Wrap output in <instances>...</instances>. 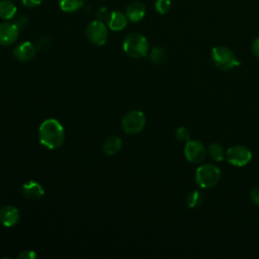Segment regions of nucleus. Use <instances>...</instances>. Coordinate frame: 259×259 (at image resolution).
<instances>
[{"mask_svg":"<svg viewBox=\"0 0 259 259\" xmlns=\"http://www.w3.org/2000/svg\"><path fill=\"white\" fill-rule=\"evenodd\" d=\"M38 140L44 147L50 150L60 148L65 140V131L62 123L56 118L45 119L38 127Z\"/></svg>","mask_w":259,"mask_h":259,"instance_id":"f257e3e1","label":"nucleus"},{"mask_svg":"<svg viewBox=\"0 0 259 259\" xmlns=\"http://www.w3.org/2000/svg\"><path fill=\"white\" fill-rule=\"evenodd\" d=\"M122 49L123 52L131 58L140 59L148 55L149 44L143 34L133 32L127 34L123 39Z\"/></svg>","mask_w":259,"mask_h":259,"instance_id":"f03ea898","label":"nucleus"},{"mask_svg":"<svg viewBox=\"0 0 259 259\" xmlns=\"http://www.w3.org/2000/svg\"><path fill=\"white\" fill-rule=\"evenodd\" d=\"M221 178V170L214 164L200 165L195 172V181L201 188L213 187Z\"/></svg>","mask_w":259,"mask_h":259,"instance_id":"7ed1b4c3","label":"nucleus"},{"mask_svg":"<svg viewBox=\"0 0 259 259\" xmlns=\"http://www.w3.org/2000/svg\"><path fill=\"white\" fill-rule=\"evenodd\" d=\"M211 59L217 68L223 71L232 70L240 64L236 55L229 48L224 46H217L212 49Z\"/></svg>","mask_w":259,"mask_h":259,"instance_id":"20e7f679","label":"nucleus"},{"mask_svg":"<svg viewBox=\"0 0 259 259\" xmlns=\"http://www.w3.org/2000/svg\"><path fill=\"white\" fill-rule=\"evenodd\" d=\"M146 125V116L141 110H131L124 114L121 119V127L128 135L138 134L144 130Z\"/></svg>","mask_w":259,"mask_h":259,"instance_id":"39448f33","label":"nucleus"},{"mask_svg":"<svg viewBox=\"0 0 259 259\" xmlns=\"http://www.w3.org/2000/svg\"><path fill=\"white\" fill-rule=\"evenodd\" d=\"M86 36L91 44L103 46L108 38V28L102 20H93L86 27Z\"/></svg>","mask_w":259,"mask_h":259,"instance_id":"423d86ee","label":"nucleus"},{"mask_svg":"<svg viewBox=\"0 0 259 259\" xmlns=\"http://www.w3.org/2000/svg\"><path fill=\"white\" fill-rule=\"evenodd\" d=\"M226 159L230 164L236 167H243L247 165L252 159L251 151L241 145L230 147L226 152Z\"/></svg>","mask_w":259,"mask_h":259,"instance_id":"0eeeda50","label":"nucleus"},{"mask_svg":"<svg viewBox=\"0 0 259 259\" xmlns=\"http://www.w3.org/2000/svg\"><path fill=\"white\" fill-rule=\"evenodd\" d=\"M206 154V150L203 144L197 140H190L185 143L184 155L185 158L191 163L201 162Z\"/></svg>","mask_w":259,"mask_h":259,"instance_id":"6e6552de","label":"nucleus"},{"mask_svg":"<svg viewBox=\"0 0 259 259\" xmlns=\"http://www.w3.org/2000/svg\"><path fill=\"white\" fill-rule=\"evenodd\" d=\"M19 28L14 22H2L0 23V45L10 46L14 44L19 35Z\"/></svg>","mask_w":259,"mask_h":259,"instance_id":"1a4fd4ad","label":"nucleus"},{"mask_svg":"<svg viewBox=\"0 0 259 259\" xmlns=\"http://www.w3.org/2000/svg\"><path fill=\"white\" fill-rule=\"evenodd\" d=\"M20 220V213L14 205H4L0 208V223L6 228L14 227Z\"/></svg>","mask_w":259,"mask_h":259,"instance_id":"9d476101","label":"nucleus"},{"mask_svg":"<svg viewBox=\"0 0 259 259\" xmlns=\"http://www.w3.org/2000/svg\"><path fill=\"white\" fill-rule=\"evenodd\" d=\"M36 53V47L30 41H22L18 44L13 50L15 59L21 62H27L33 59Z\"/></svg>","mask_w":259,"mask_h":259,"instance_id":"9b49d317","label":"nucleus"},{"mask_svg":"<svg viewBox=\"0 0 259 259\" xmlns=\"http://www.w3.org/2000/svg\"><path fill=\"white\" fill-rule=\"evenodd\" d=\"M21 191L24 197L30 200H37L41 198L45 194V189L41 186V184L33 180H28L25 183H23Z\"/></svg>","mask_w":259,"mask_h":259,"instance_id":"f8f14e48","label":"nucleus"},{"mask_svg":"<svg viewBox=\"0 0 259 259\" xmlns=\"http://www.w3.org/2000/svg\"><path fill=\"white\" fill-rule=\"evenodd\" d=\"M107 27L113 31H118L123 29L127 24V18L125 16V13H122L120 11H110L107 18H106Z\"/></svg>","mask_w":259,"mask_h":259,"instance_id":"ddd939ff","label":"nucleus"},{"mask_svg":"<svg viewBox=\"0 0 259 259\" xmlns=\"http://www.w3.org/2000/svg\"><path fill=\"white\" fill-rule=\"evenodd\" d=\"M146 14V7L140 1H134L130 3L125 9V16L127 20L132 22L141 21Z\"/></svg>","mask_w":259,"mask_h":259,"instance_id":"4468645a","label":"nucleus"},{"mask_svg":"<svg viewBox=\"0 0 259 259\" xmlns=\"http://www.w3.org/2000/svg\"><path fill=\"white\" fill-rule=\"evenodd\" d=\"M122 146V141L115 136L108 137L102 144V151L107 156H113L117 154Z\"/></svg>","mask_w":259,"mask_h":259,"instance_id":"2eb2a0df","label":"nucleus"},{"mask_svg":"<svg viewBox=\"0 0 259 259\" xmlns=\"http://www.w3.org/2000/svg\"><path fill=\"white\" fill-rule=\"evenodd\" d=\"M17 12V7L10 0L0 1V18L3 20L12 19Z\"/></svg>","mask_w":259,"mask_h":259,"instance_id":"dca6fc26","label":"nucleus"},{"mask_svg":"<svg viewBox=\"0 0 259 259\" xmlns=\"http://www.w3.org/2000/svg\"><path fill=\"white\" fill-rule=\"evenodd\" d=\"M84 0H60L59 6L62 11L72 13L79 10L83 6Z\"/></svg>","mask_w":259,"mask_h":259,"instance_id":"f3484780","label":"nucleus"},{"mask_svg":"<svg viewBox=\"0 0 259 259\" xmlns=\"http://www.w3.org/2000/svg\"><path fill=\"white\" fill-rule=\"evenodd\" d=\"M208 156L213 160V161H223L226 157V152L224 148L220 144H210L206 150Z\"/></svg>","mask_w":259,"mask_h":259,"instance_id":"a211bd4d","label":"nucleus"},{"mask_svg":"<svg viewBox=\"0 0 259 259\" xmlns=\"http://www.w3.org/2000/svg\"><path fill=\"white\" fill-rule=\"evenodd\" d=\"M186 202L187 205L191 208H196L198 206H200L203 202V195L200 191L198 190H192L188 193L187 197H186Z\"/></svg>","mask_w":259,"mask_h":259,"instance_id":"6ab92c4d","label":"nucleus"},{"mask_svg":"<svg viewBox=\"0 0 259 259\" xmlns=\"http://www.w3.org/2000/svg\"><path fill=\"white\" fill-rule=\"evenodd\" d=\"M165 57H166V55H165V52L162 48L156 47L150 53V59L156 65H159V64L163 63L164 60H165Z\"/></svg>","mask_w":259,"mask_h":259,"instance_id":"aec40b11","label":"nucleus"},{"mask_svg":"<svg viewBox=\"0 0 259 259\" xmlns=\"http://www.w3.org/2000/svg\"><path fill=\"white\" fill-rule=\"evenodd\" d=\"M171 8L170 0H156L155 1V9L160 14H166L169 12Z\"/></svg>","mask_w":259,"mask_h":259,"instance_id":"412c9836","label":"nucleus"},{"mask_svg":"<svg viewBox=\"0 0 259 259\" xmlns=\"http://www.w3.org/2000/svg\"><path fill=\"white\" fill-rule=\"evenodd\" d=\"M175 137L179 142L187 143L190 141V133L185 126H180L175 132Z\"/></svg>","mask_w":259,"mask_h":259,"instance_id":"4be33fe9","label":"nucleus"},{"mask_svg":"<svg viewBox=\"0 0 259 259\" xmlns=\"http://www.w3.org/2000/svg\"><path fill=\"white\" fill-rule=\"evenodd\" d=\"M250 198L252 202L259 206V186H254L250 191Z\"/></svg>","mask_w":259,"mask_h":259,"instance_id":"5701e85b","label":"nucleus"},{"mask_svg":"<svg viewBox=\"0 0 259 259\" xmlns=\"http://www.w3.org/2000/svg\"><path fill=\"white\" fill-rule=\"evenodd\" d=\"M17 257L21 259H34L36 257V253L33 250H23Z\"/></svg>","mask_w":259,"mask_h":259,"instance_id":"b1692460","label":"nucleus"},{"mask_svg":"<svg viewBox=\"0 0 259 259\" xmlns=\"http://www.w3.org/2000/svg\"><path fill=\"white\" fill-rule=\"evenodd\" d=\"M14 23L18 26V28H19V29H22V28H24V27L28 24V19H27V17H26V16H24V15H20L19 17H17V18H16V21H15Z\"/></svg>","mask_w":259,"mask_h":259,"instance_id":"393cba45","label":"nucleus"},{"mask_svg":"<svg viewBox=\"0 0 259 259\" xmlns=\"http://www.w3.org/2000/svg\"><path fill=\"white\" fill-rule=\"evenodd\" d=\"M51 45V41L48 37H42L40 39H38L37 44H36V48L39 50H45L47 48H49Z\"/></svg>","mask_w":259,"mask_h":259,"instance_id":"a878e982","label":"nucleus"},{"mask_svg":"<svg viewBox=\"0 0 259 259\" xmlns=\"http://www.w3.org/2000/svg\"><path fill=\"white\" fill-rule=\"evenodd\" d=\"M22 4L26 7H29V8H33V7H36L38 6L42 0H21Z\"/></svg>","mask_w":259,"mask_h":259,"instance_id":"bb28decb","label":"nucleus"},{"mask_svg":"<svg viewBox=\"0 0 259 259\" xmlns=\"http://www.w3.org/2000/svg\"><path fill=\"white\" fill-rule=\"evenodd\" d=\"M251 49H252L253 54H254L256 57H259V37H257V38L254 39Z\"/></svg>","mask_w":259,"mask_h":259,"instance_id":"cd10ccee","label":"nucleus"}]
</instances>
